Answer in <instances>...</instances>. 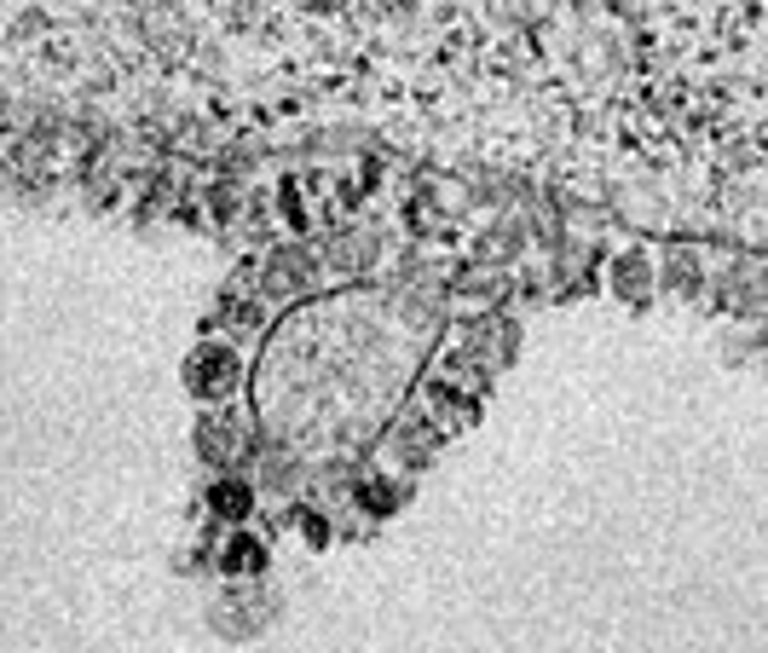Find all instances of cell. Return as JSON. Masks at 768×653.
I'll list each match as a JSON object with an SVG mask.
<instances>
[{
    "mask_svg": "<svg viewBox=\"0 0 768 653\" xmlns=\"http://www.w3.org/2000/svg\"><path fill=\"white\" fill-rule=\"evenodd\" d=\"M197 388L202 393H220L225 382H232V370H238V359L232 354H225V347H202V354H197Z\"/></svg>",
    "mask_w": 768,
    "mask_h": 653,
    "instance_id": "6da1fadb",
    "label": "cell"
},
{
    "mask_svg": "<svg viewBox=\"0 0 768 653\" xmlns=\"http://www.w3.org/2000/svg\"><path fill=\"white\" fill-rule=\"evenodd\" d=\"M214 504L232 509V515H243V509H249V492H243V486H214Z\"/></svg>",
    "mask_w": 768,
    "mask_h": 653,
    "instance_id": "3957f363",
    "label": "cell"
},
{
    "mask_svg": "<svg viewBox=\"0 0 768 653\" xmlns=\"http://www.w3.org/2000/svg\"><path fill=\"white\" fill-rule=\"evenodd\" d=\"M261 561H266V549L254 544V538H238V544H232V567H238V572H249V567H261Z\"/></svg>",
    "mask_w": 768,
    "mask_h": 653,
    "instance_id": "7a4b0ae2",
    "label": "cell"
}]
</instances>
